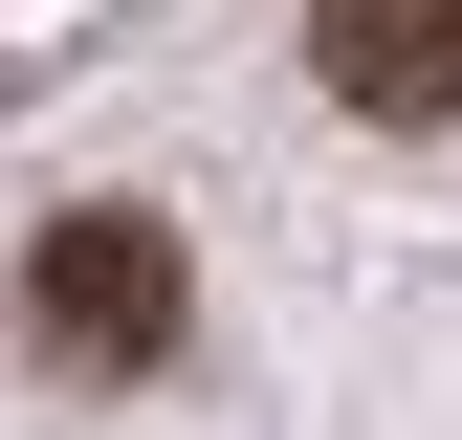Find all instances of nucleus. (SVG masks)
Returning a JSON list of instances; mask_svg holds the SVG:
<instances>
[{"mask_svg": "<svg viewBox=\"0 0 462 440\" xmlns=\"http://www.w3.org/2000/svg\"><path fill=\"white\" fill-rule=\"evenodd\" d=\"M177 220H133V198H88V220H44L23 243V330H44V374H154L177 353Z\"/></svg>", "mask_w": 462, "mask_h": 440, "instance_id": "f257e3e1", "label": "nucleus"}, {"mask_svg": "<svg viewBox=\"0 0 462 440\" xmlns=\"http://www.w3.org/2000/svg\"><path fill=\"white\" fill-rule=\"evenodd\" d=\"M309 67L374 110V133H440L462 110V0H309Z\"/></svg>", "mask_w": 462, "mask_h": 440, "instance_id": "f03ea898", "label": "nucleus"}]
</instances>
